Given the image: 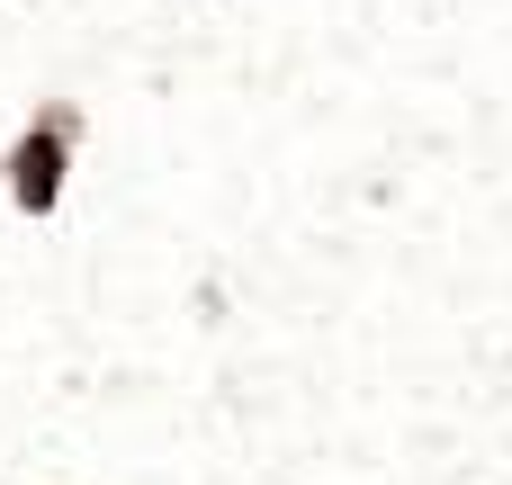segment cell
<instances>
[{
  "instance_id": "obj_1",
  "label": "cell",
  "mask_w": 512,
  "mask_h": 485,
  "mask_svg": "<svg viewBox=\"0 0 512 485\" xmlns=\"http://www.w3.org/2000/svg\"><path fill=\"white\" fill-rule=\"evenodd\" d=\"M81 135H90V117H81L72 99H36V108H27V126L0 144V198H9L27 225H45V216L63 207Z\"/></svg>"
}]
</instances>
